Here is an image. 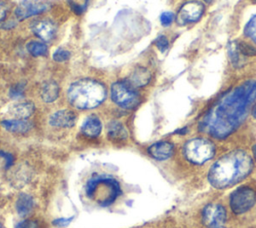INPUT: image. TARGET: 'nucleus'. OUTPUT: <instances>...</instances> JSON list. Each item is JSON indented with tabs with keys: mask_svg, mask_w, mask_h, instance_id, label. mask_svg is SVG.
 Here are the masks:
<instances>
[{
	"mask_svg": "<svg viewBox=\"0 0 256 228\" xmlns=\"http://www.w3.org/2000/svg\"><path fill=\"white\" fill-rule=\"evenodd\" d=\"M255 98L256 81H246L223 95L202 120L201 130L207 131L215 138L227 137L242 123Z\"/></svg>",
	"mask_w": 256,
	"mask_h": 228,
	"instance_id": "nucleus-1",
	"label": "nucleus"
},
{
	"mask_svg": "<svg viewBox=\"0 0 256 228\" xmlns=\"http://www.w3.org/2000/svg\"><path fill=\"white\" fill-rule=\"evenodd\" d=\"M251 157L242 150H234L219 158L210 168L208 181L218 189L231 186L245 178L252 170Z\"/></svg>",
	"mask_w": 256,
	"mask_h": 228,
	"instance_id": "nucleus-2",
	"label": "nucleus"
},
{
	"mask_svg": "<svg viewBox=\"0 0 256 228\" xmlns=\"http://www.w3.org/2000/svg\"><path fill=\"white\" fill-rule=\"evenodd\" d=\"M106 97L104 85L93 79H80L70 85L68 101L78 109H92L100 105Z\"/></svg>",
	"mask_w": 256,
	"mask_h": 228,
	"instance_id": "nucleus-3",
	"label": "nucleus"
},
{
	"mask_svg": "<svg viewBox=\"0 0 256 228\" xmlns=\"http://www.w3.org/2000/svg\"><path fill=\"white\" fill-rule=\"evenodd\" d=\"M86 196L102 207L110 206L121 195L119 182L110 175L93 174L84 186Z\"/></svg>",
	"mask_w": 256,
	"mask_h": 228,
	"instance_id": "nucleus-4",
	"label": "nucleus"
},
{
	"mask_svg": "<svg viewBox=\"0 0 256 228\" xmlns=\"http://www.w3.org/2000/svg\"><path fill=\"white\" fill-rule=\"evenodd\" d=\"M215 147L213 143L204 138L191 139L184 146L185 157L194 164L206 162L213 157Z\"/></svg>",
	"mask_w": 256,
	"mask_h": 228,
	"instance_id": "nucleus-5",
	"label": "nucleus"
},
{
	"mask_svg": "<svg viewBox=\"0 0 256 228\" xmlns=\"http://www.w3.org/2000/svg\"><path fill=\"white\" fill-rule=\"evenodd\" d=\"M111 99L118 106L132 109L139 103V95L128 82L117 81L111 86Z\"/></svg>",
	"mask_w": 256,
	"mask_h": 228,
	"instance_id": "nucleus-6",
	"label": "nucleus"
},
{
	"mask_svg": "<svg viewBox=\"0 0 256 228\" xmlns=\"http://www.w3.org/2000/svg\"><path fill=\"white\" fill-rule=\"evenodd\" d=\"M256 201L255 191L246 186L236 189L230 197V207L235 214H242L248 211Z\"/></svg>",
	"mask_w": 256,
	"mask_h": 228,
	"instance_id": "nucleus-7",
	"label": "nucleus"
},
{
	"mask_svg": "<svg viewBox=\"0 0 256 228\" xmlns=\"http://www.w3.org/2000/svg\"><path fill=\"white\" fill-rule=\"evenodd\" d=\"M226 219L225 208L220 204H208L202 212L203 223L209 228H220Z\"/></svg>",
	"mask_w": 256,
	"mask_h": 228,
	"instance_id": "nucleus-8",
	"label": "nucleus"
},
{
	"mask_svg": "<svg viewBox=\"0 0 256 228\" xmlns=\"http://www.w3.org/2000/svg\"><path fill=\"white\" fill-rule=\"evenodd\" d=\"M204 12V5L199 1H188L179 10L177 22L179 24L192 23L197 21Z\"/></svg>",
	"mask_w": 256,
	"mask_h": 228,
	"instance_id": "nucleus-9",
	"label": "nucleus"
},
{
	"mask_svg": "<svg viewBox=\"0 0 256 228\" xmlns=\"http://www.w3.org/2000/svg\"><path fill=\"white\" fill-rule=\"evenodd\" d=\"M50 8V5L47 2L43 1H32L24 0L15 9V15L19 20H23L39 13H42Z\"/></svg>",
	"mask_w": 256,
	"mask_h": 228,
	"instance_id": "nucleus-10",
	"label": "nucleus"
},
{
	"mask_svg": "<svg viewBox=\"0 0 256 228\" xmlns=\"http://www.w3.org/2000/svg\"><path fill=\"white\" fill-rule=\"evenodd\" d=\"M76 114L68 109L58 110L51 114L49 117V124L58 128H70L73 127L76 122Z\"/></svg>",
	"mask_w": 256,
	"mask_h": 228,
	"instance_id": "nucleus-11",
	"label": "nucleus"
},
{
	"mask_svg": "<svg viewBox=\"0 0 256 228\" xmlns=\"http://www.w3.org/2000/svg\"><path fill=\"white\" fill-rule=\"evenodd\" d=\"M147 151L152 158L162 161L172 156L174 152V146L168 141H159L149 146Z\"/></svg>",
	"mask_w": 256,
	"mask_h": 228,
	"instance_id": "nucleus-12",
	"label": "nucleus"
},
{
	"mask_svg": "<svg viewBox=\"0 0 256 228\" xmlns=\"http://www.w3.org/2000/svg\"><path fill=\"white\" fill-rule=\"evenodd\" d=\"M31 30L43 41H49L54 37L56 29L52 22L48 20H39L31 25Z\"/></svg>",
	"mask_w": 256,
	"mask_h": 228,
	"instance_id": "nucleus-13",
	"label": "nucleus"
},
{
	"mask_svg": "<svg viewBox=\"0 0 256 228\" xmlns=\"http://www.w3.org/2000/svg\"><path fill=\"white\" fill-rule=\"evenodd\" d=\"M102 130L101 120L96 115L88 116L81 127V131L88 137H97Z\"/></svg>",
	"mask_w": 256,
	"mask_h": 228,
	"instance_id": "nucleus-14",
	"label": "nucleus"
},
{
	"mask_svg": "<svg viewBox=\"0 0 256 228\" xmlns=\"http://www.w3.org/2000/svg\"><path fill=\"white\" fill-rule=\"evenodd\" d=\"M1 125L9 132L26 133L32 128V123L27 119H9L1 122Z\"/></svg>",
	"mask_w": 256,
	"mask_h": 228,
	"instance_id": "nucleus-15",
	"label": "nucleus"
},
{
	"mask_svg": "<svg viewBox=\"0 0 256 228\" xmlns=\"http://www.w3.org/2000/svg\"><path fill=\"white\" fill-rule=\"evenodd\" d=\"M150 72L146 68L137 67L132 71L127 82L132 87H142L150 81Z\"/></svg>",
	"mask_w": 256,
	"mask_h": 228,
	"instance_id": "nucleus-16",
	"label": "nucleus"
},
{
	"mask_svg": "<svg viewBox=\"0 0 256 228\" xmlns=\"http://www.w3.org/2000/svg\"><path fill=\"white\" fill-rule=\"evenodd\" d=\"M107 135L110 140L120 142L127 139L128 132L121 122L114 120L109 122L107 125Z\"/></svg>",
	"mask_w": 256,
	"mask_h": 228,
	"instance_id": "nucleus-17",
	"label": "nucleus"
},
{
	"mask_svg": "<svg viewBox=\"0 0 256 228\" xmlns=\"http://www.w3.org/2000/svg\"><path fill=\"white\" fill-rule=\"evenodd\" d=\"M15 206H16V211L18 215L21 217H25L28 214H30L31 211L33 210L34 199L32 198V196L22 193L18 196Z\"/></svg>",
	"mask_w": 256,
	"mask_h": 228,
	"instance_id": "nucleus-18",
	"label": "nucleus"
},
{
	"mask_svg": "<svg viewBox=\"0 0 256 228\" xmlns=\"http://www.w3.org/2000/svg\"><path fill=\"white\" fill-rule=\"evenodd\" d=\"M41 98L46 103L54 102L59 96V86L55 81L45 82L40 90Z\"/></svg>",
	"mask_w": 256,
	"mask_h": 228,
	"instance_id": "nucleus-19",
	"label": "nucleus"
},
{
	"mask_svg": "<svg viewBox=\"0 0 256 228\" xmlns=\"http://www.w3.org/2000/svg\"><path fill=\"white\" fill-rule=\"evenodd\" d=\"M35 110V106L32 102H20L12 106L11 113L17 119H27Z\"/></svg>",
	"mask_w": 256,
	"mask_h": 228,
	"instance_id": "nucleus-20",
	"label": "nucleus"
},
{
	"mask_svg": "<svg viewBox=\"0 0 256 228\" xmlns=\"http://www.w3.org/2000/svg\"><path fill=\"white\" fill-rule=\"evenodd\" d=\"M228 54H229V58H230V61H231L233 66L241 67L244 64V62H245L244 57L245 56H243L241 54V52L239 51L236 42H232V43L229 44Z\"/></svg>",
	"mask_w": 256,
	"mask_h": 228,
	"instance_id": "nucleus-21",
	"label": "nucleus"
},
{
	"mask_svg": "<svg viewBox=\"0 0 256 228\" xmlns=\"http://www.w3.org/2000/svg\"><path fill=\"white\" fill-rule=\"evenodd\" d=\"M28 52L33 56H44L47 54V46L43 42L39 41H30L27 44Z\"/></svg>",
	"mask_w": 256,
	"mask_h": 228,
	"instance_id": "nucleus-22",
	"label": "nucleus"
},
{
	"mask_svg": "<svg viewBox=\"0 0 256 228\" xmlns=\"http://www.w3.org/2000/svg\"><path fill=\"white\" fill-rule=\"evenodd\" d=\"M245 35L256 43V15H254L246 24L244 29Z\"/></svg>",
	"mask_w": 256,
	"mask_h": 228,
	"instance_id": "nucleus-23",
	"label": "nucleus"
},
{
	"mask_svg": "<svg viewBox=\"0 0 256 228\" xmlns=\"http://www.w3.org/2000/svg\"><path fill=\"white\" fill-rule=\"evenodd\" d=\"M24 89H25V84L24 83H17L15 85H13L10 88L9 91V95L11 98L13 99H17L23 96L24 94Z\"/></svg>",
	"mask_w": 256,
	"mask_h": 228,
	"instance_id": "nucleus-24",
	"label": "nucleus"
},
{
	"mask_svg": "<svg viewBox=\"0 0 256 228\" xmlns=\"http://www.w3.org/2000/svg\"><path fill=\"white\" fill-rule=\"evenodd\" d=\"M237 46L243 56H255L256 55V49H254L251 45H249L245 42H239V43H237Z\"/></svg>",
	"mask_w": 256,
	"mask_h": 228,
	"instance_id": "nucleus-25",
	"label": "nucleus"
},
{
	"mask_svg": "<svg viewBox=\"0 0 256 228\" xmlns=\"http://www.w3.org/2000/svg\"><path fill=\"white\" fill-rule=\"evenodd\" d=\"M70 58V52L68 50L58 48L54 53H53V59L56 62H64Z\"/></svg>",
	"mask_w": 256,
	"mask_h": 228,
	"instance_id": "nucleus-26",
	"label": "nucleus"
},
{
	"mask_svg": "<svg viewBox=\"0 0 256 228\" xmlns=\"http://www.w3.org/2000/svg\"><path fill=\"white\" fill-rule=\"evenodd\" d=\"M15 228H40L39 222L34 219H25L18 222L15 225Z\"/></svg>",
	"mask_w": 256,
	"mask_h": 228,
	"instance_id": "nucleus-27",
	"label": "nucleus"
},
{
	"mask_svg": "<svg viewBox=\"0 0 256 228\" xmlns=\"http://www.w3.org/2000/svg\"><path fill=\"white\" fill-rule=\"evenodd\" d=\"M154 43H155L156 47H157L161 52L166 51V50L168 49V47H169V42H168L167 38H166L165 36H163V35L157 37Z\"/></svg>",
	"mask_w": 256,
	"mask_h": 228,
	"instance_id": "nucleus-28",
	"label": "nucleus"
},
{
	"mask_svg": "<svg viewBox=\"0 0 256 228\" xmlns=\"http://www.w3.org/2000/svg\"><path fill=\"white\" fill-rule=\"evenodd\" d=\"M174 20V14L171 12H163L160 15V22L163 26H169Z\"/></svg>",
	"mask_w": 256,
	"mask_h": 228,
	"instance_id": "nucleus-29",
	"label": "nucleus"
},
{
	"mask_svg": "<svg viewBox=\"0 0 256 228\" xmlns=\"http://www.w3.org/2000/svg\"><path fill=\"white\" fill-rule=\"evenodd\" d=\"M73 218H74L73 216L69 217V218H57L52 221V224L56 227H66L71 223Z\"/></svg>",
	"mask_w": 256,
	"mask_h": 228,
	"instance_id": "nucleus-30",
	"label": "nucleus"
},
{
	"mask_svg": "<svg viewBox=\"0 0 256 228\" xmlns=\"http://www.w3.org/2000/svg\"><path fill=\"white\" fill-rule=\"evenodd\" d=\"M0 157H2L5 160V167L6 168H9L12 165L13 161H14L13 156L11 154L7 153V152H4V151H0Z\"/></svg>",
	"mask_w": 256,
	"mask_h": 228,
	"instance_id": "nucleus-31",
	"label": "nucleus"
},
{
	"mask_svg": "<svg viewBox=\"0 0 256 228\" xmlns=\"http://www.w3.org/2000/svg\"><path fill=\"white\" fill-rule=\"evenodd\" d=\"M69 5L71 7V9L74 11V13H76L77 15H80L83 13V11L85 10V6H80L78 4H76L75 2L69 0Z\"/></svg>",
	"mask_w": 256,
	"mask_h": 228,
	"instance_id": "nucleus-32",
	"label": "nucleus"
},
{
	"mask_svg": "<svg viewBox=\"0 0 256 228\" xmlns=\"http://www.w3.org/2000/svg\"><path fill=\"white\" fill-rule=\"evenodd\" d=\"M7 6L4 4V3H2V2H0V21L1 20H3L5 17H6V14H7Z\"/></svg>",
	"mask_w": 256,
	"mask_h": 228,
	"instance_id": "nucleus-33",
	"label": "nucleus"
},
{
	"mask_svg": "<svg viewBox=\"0 0 256 228\" xmlns=\"http://www.w3.org/2000/svg\"><path fill=\"white\" fill-rule=\"evenodd\" d=\"M252 115L254 116V118H256V103H255V105H254V107L252 109Z\"/></svg>",
	"mask_w": 256,
	"mask_h": 228,
	"instance_id": "nucleus-34",
	"label": "nucleus"
},
{
	"mask_svg": "<svg viewBox=\"0 0 256 228\" xmlns=\"http://www.w3.org/2000/svg\"><path fill=\"white\" fill-rule=\"evenodd\" d=\"M253 154H254V157H255V159H256V146L253 147Z\"/></svg>",
	"mask_w": 256,
	"mask_h": 228,
	"instance_id": "nucleus-35",
	"label": "nucleus"
},
{
	"mask_svg": "<svg viewBox=\"0 0 256 228\" xmlns=\"http://www.w3.org/2000/svg\"><path fill=\"white\" fill-rule=\"evenodd\" d=\"M2 227H3V226H2V223L0 222V228H2Z\"/></svg>",
	"mask_w": 256,
	"mask_h": 228,
	"instance_id": "nucleus-36",
	"label": "nucleus"
},
{
	"mask_svg": "<svg viewBox=\"0 0 256 228\" xmlns=\"http://www.w3.org/2000/svg\"><path fill=\"white\" fill-rule=\"evenodd\" d=\"M205 1H210V0H205Z\"/></svg>",
	"mask_w": 256,
	"mask_h": 228,
	"instance_id": "nucleus-37",
	"label": "nucleus"
},
{
	"mask_svg": "<svg viewBox=\"0 0 256 228\" xmlns=\"http://www.w3.org/2000/svg\"><path fill=\"white\" fill-rule=\"evenodd\" d=\"M220 228H221V227H220Z\"/></svg>",
	"mask_w": 256,
	"mask_h": 228,
	"instance_id": "nucleus-38",
	"label": "nucleus"
}]
</instances>
